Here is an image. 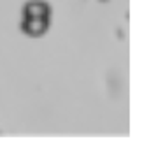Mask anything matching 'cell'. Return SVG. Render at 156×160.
I'll return each mask as SVG.
<instances>
[{"instance_id":"1","label":"cell","mask_w":156,"mask_h":160,"mask_svg":"<svg viewBox=\"0 0 156 160\" xmlns=\"http://www.w3.org/2000/svg\"><path fill=\"white\" fill-rule=\"evenodd\" d=\"M53 25V5L47 0H26L21 7L19 30L30 39L44 37Z\"/></svg>"},{"instance_id":"2","label":"cell","mask_w":156,"mask_h":160,"mask_svg":"<svg viewBox=\"0 0 156 160\" xmlns=\"http://www.w3.org/2000/svg\"><path fill=\"white\" fill-rule=\"evenodd\" d=\"M0 136H4V130H2V128H0Z\"/></svg>"}]
</instances>
